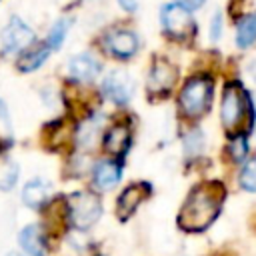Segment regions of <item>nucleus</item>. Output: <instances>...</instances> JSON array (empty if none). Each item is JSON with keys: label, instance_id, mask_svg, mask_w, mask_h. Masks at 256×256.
<instances>
[{"label": "nucleus", "instance_id": "nucleus-6", "mask_svg": "<svg viewBox=\"0 0 256 256\" xmlns=\"http://www.w3.org/2000/svg\"><path fill=\"white\" fill-rule=\"evenodd\" d=\"M160 20H162V26H164L166 34H170L174 38H184L192 28L190 10H186L180 4H166L162 8Z\"/></svg>", "mask_w": 256, "mask_h": 256}, {"label": "nucleus", "instance_id": "nucleus-17", "mask_svg": "<svg viewBox=\"0 0 256 256\" xmlns=\"http://www.w3.org/2000/svg\"><path fill=\"white\" fill-rule=\"evenodd\" d=\"M256 42V14H246L240 18L236 28V44L240 48H246Z\"/></svg>", "mask_w": 256, "mask_h": 256}, {"label": "nucleus", "instance_id": "nucleus-24", "mask_svg": "<svg viewBox=\"0 0 256 256\" xmlns=\"http://www.w3.org/2000/svg\"><path fill=\"white\" fill-rule=\"evenodd\" d=\"M178 4L184 6L186 10H196V8H200L204 4V0H178Z\"/></svg>", "mask_w": 256, "mask_h": 256}, {"label": "nucleus", "instance_id": "nucleus-12", "mask_svg": "<svg viewBox=\"0 0 256 256\" xmlns=\"http://www.w3.org/2000/svg\"><path fill=\"white\" fill-rule=\"evenodd\" d=\"M108 50L116 56V58H130L136 54L138 50V38L134 32L130 30H118L114 34L108 36Z\"/></svg>", "mask_w": 256, "mask_h": 256}, {"label": "nucleus", "instance_id": "nucleus-27", "mask_svg": "<svg viewBox=\"0 0 256 256\" xmlns=\"http://www.w3.org/2000/svg\"><path fill=\"white\" fill-rule=\"evenodd\" d=\"M8 256H20V254H16V252H12V254H8Z\"/></svg>", "mask_w": 256, "mask_h": 256}, {"label": "nucleus", "instance_id": "nucleus-4", "mask_svg": "<svg viewBox=\"0 0 256 256\" xmlns=\"http://www.w3.org/2000/svg\"><path fill=\"white\" fill-rule=\"evenodd\" d=\"M102 214V204L92 192H76L68 198V218L74 228H90Z\"/></svg>", "mask_w": 256, "mask_h": 256}, {"label": "nucleus", "instance_id": "nucleus-8", "mask_svg": "<svg viewBox=\"0 0 256 256\" xmlns=\"http://www.w3.org/2000/svg\"><path fill=\"white\" fill-rule=\"evenodd\" d=\"M102 92L106 98H110L116 104H126L132 96V80L126 72L112 70L106 74L102 82Z\"/></svg>", "mask_w": 256, "mask_h": 256}, {"label": "nucleus", "instance_id": "nucleus-13", "mask_svg": "<svg viewBox=\"0 0 256 256\" xmlns=\"http://www.w3.org/2000/svg\"><path fill=\"white\" fill-rule=\"evenodd\" d=\"M102 144H104V148H106L110 154H114V156L124 154V152L128 150V146H130V130H128V126H126V124H114V126L104 134Z\"/></svg>", "mask_w": 256, "mask_h": 256}, {"label": "nucleus", "instance_id": "nucleus-11", "mask_svg": "<svg viewBox=\"0 0 256 256\" xmlns=\"http://www.w3.org/2000/svg\"><path fill=\"white\" fill-rule=\"evenodd\" d=\"M18 242L22 246V250L28 254V256H46V238H44V232L38 224H28L26 228H22L20 236H18Z\"/></svg>", "mask_w": 256, "mask_h": 256}, {"label": "nucleus", "instance_id": "nucleus-26", "mask_svg": "<svg viewBox=\"0 0 256 256\" xmlns=\"http://www.w3.org/2000/svg\"><path fill=\"white\" fill-rule=\"evenodd\" d=\"M250 70H252V76L256 78V62H252V64H250Z\"/></svg>", "mask_w": 256, "mask_h": 256}, {"label": "nucleus", "instance_id": "nucleus-20", "mask_svg": "<svg viewBox=\"0 0 256 256\" xmlns=\"http://www.w3.org/2000/svg\"><path fill=\"white\" fill-rule=\"evenodd\" d=\"M240 184L248 192H256V160H250L240 172Z\"/></svg>", "mask_w": 256, "mask_h": 256}, {"label": "nucleus", "instance_id": "nucleus-1", "mask_svg": "<svg viewBox=\"0 0 256 256\" xmlns=\"http://www.w3.org/2000/svg\"><path fill=\"white\" fill-rule=\"evenodd\" d=\"M224 202V186L220 182H204L192 188L178 214V226L186 232L206 230L218 216Z\"/></svg>", "mask_w": 256, "mask_h": 256}, {"label": "nucleus", "instance_id": "nucleus-23", "mask_svg": "<svg viewBox=\"0 0 256 256\" xmlns=\"http://www.w3.org/2000/svg\"><path fill=\"white\" fill-rule=\"evenodd\" d=\"M220 32H222V14L216 12L214 18H212V26H210V40H218L220 38Z\"/></svg>", "mask_w": 256, "mask_h": 256}, {"label": "nucleus", "instance_id": "nucleus-21", "mask_svg": "<svg viewBox=\"0 0 256 256\" xmlns=\"http://www.w3.org/2000/svg\"><path fill=\"white\" fill-rule=\"evenodd\" d=\"M248 152V140L246 134H232V142H230V156L232 160H242Z\"/></svg>", "mask_w": 256, "mask_h": 256}, {"label": "nucleus", "instance_id": "nucleus-14", "mask_svg": "<svg viewBox=\"0 0 256 256\" xmlns=\"http://www.w3.org/2000/svg\"><path fill=\"white\" fill-rule=\"evenodd\" d=\"M122 176V166L116 162V160H104V162H98L96 168H94V184L100 188V190H108L112 188Z\"/></svg>", "mask_w": 256, "mask_h": 256}, {"label": "nucleus", "instance_id": "nucleus-10", "mask_svg": "<svg viewBox=\"0 0 256 256\" xmlns=\"http://www.w3.org/2000/svg\"><path fill=\"white\" fill-rule=\"evenodd\" d=\"M68 74L78 82H92L100 74V62L88 54H78L68 60Z\"/></svg>", "mask_w": 256, "mask_h": 256}, {"label": "nucleus", "instance_id": "nucleus-3", "mask_svg": "<svg viewBox=\"0 0 256 256\" xmlns=\"http://www.w3.org/2000/svg\"><path fill=\"white\" fill-rule=\"evenodd\" d=\"M212 100V80L206 76L190 78L180 92V110L188 118L202 116Z\"/></svg>", "mask_w": 256, "mask_h": 256}, {"label": "nucleus", "instance_id": "nucleus-19", "mask_svg": "<svg viewBox=\"0 0 256 256\" xmlns=\"http://www.w3.org/2000/svg\"><path fill=\"white\" fill-rule=\"evenodd\" d=\"M68 28H70V20H68V18H60V20H56V22L52 24L50 32H48L46 46H48L50 50H58V48L62 46L66 34H68Z\"/></svg>", "mask_w": 256, "mask_h": 256}, {"label": "nucleus", "instance_id": "nucleus-22", "mask_svg": "<svg viewBox=\"0 0 256 256\" xmlns=\"http://www.w3.org/2000/svg\"><path fill=\"white\" fill-rule=\"evenodd\" d=\"M10 132H12V128H10V116H8V110H6L4 102L0 100V140L10 138Z\"/></svg>", "mask_w": 256, "mask_h": 256}, {"label": "nucleus", "instance_id": "nucleus-18", "mask_svg": "<svg viewBox=\"0 0 256 256\" xmlns=\"http://www.w3.org/2000/svg\"><path fill=\"white\" fill-rule=\"evenodd\" d=\"M18 180V166L12 158L0 156V190H10Z\"/></svg>", "mask_w": 256, "mask_h": 256}, {"label": "nucleus", "instance_id": "nucleus-7", "mask_svg": "<svg viewBox=\"0 0 256 256\" xmlns=\"http://www.w3.org/2000/svg\"><path fill=\"white\" fill-rule=\"evenodd\" d=\"M176 82V68L164 60V58H156L150 66V74H148V90L152 94H166L170 92V88Z\"/></svg>", "mask_w": 256, "mask_h": 256}, {"label": "nucleus", "instance_id": "nucleus-9", "mask_svg": "<svg viewBox=\"0 0 256 256\" xmlns=\"http://www.w3.org/2000/svg\"><path fill=\"white\" fill-rule=\"evenodd\" d=\"M150 196V186L140 182V184H132L128 188H124V192L118 196V204H116V212H118V218L126 220L130 218L136 208Z\"/></svg>", "mask_w": 256, "mask_h": 256}, {"label": "nucleus", "instance_id": "nucleus-5", "mask_svg": "<svg viewBox=\"0 0 256 256\" xmlns=\"http://www.w3.org/2000/svg\"><path fill=\"white\" fill-rule=\"evenodd\" d=\"M0 42H2V52L4 54H16V52H22L24 48H28L34 42V32L18 16H12L8 20V24L4 26L2 34H0Z\"/></svg>", "mask_w": 256, "mask_h": 256}, {"label": "nucleus", "instance_id": "nucleus-2", "mask_svg": "<svg viewBox=\"0 0 256 256\" xmlns=\"http://www.w3.org/2000/svg\"><path fill=\"white\" fill-rule=\"evenodd\" d=\"M246 116L252 118L250 96L238 82H228L222 94L220 118L224 128L232 134H246Z\"/></svg>", "mask_w": 256, "mask_h": 256}, {"label": "nucleus", "instance_id": "nucleus-15", "mask_svg": "<svg viewBox=\"0 0 256 256\" xmlns=\"http://www.w3.org/2000/svg\"><path fill=\"white\" fill-rule=\"evenodd\" d=\"M50 198V186L44 180H30L22 190V200L30 208H42Z\"/></svg>", "mask_w": 256, "mask_h": 256}, {"label": "nucleus", "instance_id": "nucleus-16", "mask_svg": "<svg viewBox=\"0 0 256 256\" xmlns=\"http://www.w3.org/2000/svg\"><path fill=\"white\" fill-rule=\"evenodd\" d=\"M48 54H50V48H48L46 44L34 46V48H30V50H24V52L20 54V58H18V68H20L22 72H32V70L40 68V66L46 62Z\"/></svg>", "mask_w": 256, "mask_h": 256}, {"label": "nucleus", "instance_id": "nucleus-25", "mask_svg": "<svg viewBox=\"0 0 256 256\" xmlns=\"http://www.w3.org/2000/svg\"><path fill=\"white\" fill-rule=\"evenodd\" d=\"M118 4H120V8H124L126 12H134V10L138 8L136 0H118Z\"/></svg>", "mask_w": 256, "mask_h": 256}]
</instances>
